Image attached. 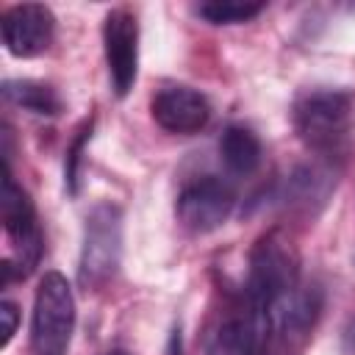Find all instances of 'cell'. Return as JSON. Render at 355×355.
I'll return each instance as SVG.
<instances>
[{"label": "cell", "instance_id": "18", "mask_svg": "<svg viewBox=\"0 0 355 355\" xmlns=\"http://www.w3.org/2000/svg\"><path fill=\"white\" fill-rule=\"evenodd\" d=\"M103 355H128L125 349H108V352H103Z\"/></svg>", "mask_w": 355, "mask_h": 355}, {"label": "cell", "instance_id": "15", "mask_svg": "<svg viewBox=\"0 0 355 355\" xmlns=\"http://www.w3.org/2000/svg\"><path fill=\"white\" fill-rule=\"evenodd\" d=\"M0 322H3V336H0V347H8V341L17 333V322H19V311L11 300L0 302Z\"/></svg>", "mask_w": 355, "mask_h": 355}, {"label": "cell", "instance_id": "10", "mask_svg": "<svg viewBox=\"0 0 355 355\" xmlns=\"http://www.w3.org/2000/svg\"><path fill=\"white\" fill-rule=\"evenodd\" d=\"M219 158L230 175L247 178L261 166L263 158L261 139L247 125H227L219 136Z\"/></svg>", "mask_w": 355, "mask_h": 355}, {"label": "cell", "instance_id": "9", "mask_svg": "<svg viewBox=\"0 0 355 355\" xmlns=\"http://www.w3.org/2000/svg\"><path fill=\"white\" fill-rule=\"evenodd\" d=\"M197 355H247L239 300L208 316L197 338Z\"/></svg>", "mask_w": 355, "mask_h": 355}, {"label": "cell", "instance_id": "6", "mask_svg": "<svg viewBox=\"0 0 355 355\" xmlns=\"http://www.w3.org/2000/svg\"><path fill=\"white\" fill-rule=\"evenodd\" d=\"M103 47L111 89L116 97H125L139 72V19L130 8H111L103 22Z\"/></svg>", "mask_w": 355, "mask_h": 355}, {"label": "cell", "instance_id": "8", "mask_svg": "<svg viewBox=\"0 0 355 355\" xmlns=\"http://www.w3.org/2000/svg\"><path fill=\"white\" fill-rule=\"evenodd\" d=\"M150 114L155 119L158 128H164L166 133H178V136H191L197 130H202L211 119V105L205 100V94H200L191 86H180V83H169L161 86L153 100H150Z\"/></svg>", "mask_w": 355, "mask_h": 355}, {"label": "cell", "instance_id": "17", "mask_svg": "<svg viewBox=\"0 0 355 355\" xmlns=\"http://www.w3.org/2000/svg\"><path fill=\"white\" fill-rule=\"evenodd\" d=\"M166 355H183V336H180V327H172L169 341H166Z\"/></svg>", "mask_w": 355, "mask_h": 355}, {"label": "cell", "instance_id": "16", "mask_svg": "<svg viewBox=\"0 0 355 355\" xmlns=\"http://www.w3.org/2000/svg\"><path fill=\"white\" fill-rule=\"evenodd\" d=\"M341 355H355V319L347 324L344 338H341Z\"/></svg>", "mask_w": 355, "mask_h": 355}, {"label": "cell", "instance_id": "4", "mask_svg": "<svg viewBox=\"0 0 355 355\" xmlns=\"http://www.w3.org/2000/svg\"><path fill=\"white\" fill-rule=\"evenodd\" d=\"M3 227H6V236L14 247V258H8L19 275L25 277L42 258V227H39V219H36V208H33V200L28 197V191L14 180L11 169L6 166V178H3Z\"/></svg>", "mask_w": 355, "mask_h": 355}, {"label": "cell", "instance_id": "3", "mask_svg": "<svg viewBox=\"0 0 355 355\" xmlns=\"http://www.w3.org/2000/svg\"><path fill=\"white\" fill-rule=\"evenodd\" d=\"M75 330V297L61 272H47L39 280L31 313L33 355H67Z\"/></svg>", "mask_w": 355, "mask_h": 355}, {"label": "cell", "instance_id": "13", "mask_svg": "<svg viewBox=\"0 0 355 355\" xmlns=\"http://www.w3.org/2000/svg\"><path fill=\"white\" fill-rule=\"evenodd\" d=\"M266 3H241V0H208L197 6V14L211 25H239L258 17Z\"/></svg>", "mask_w": 355, "mask_h": 355}, {"label": "cell", "instance_id": "5", "mask_svg": "<svg viewBox=\"0 0 355 355\" xmlns=\"http://www.w3.org/2000/svg\"><path fill=\"white\" fill-rule=\"evenodd\" d=\"M236 205L233 186L219 175H202L186 183L175 200L178 222L191 233H211L227 222Z\"/></svg>", "mask_w": 355, "mask_h": 355}, {"label": "cell", "instance_id": "11", "mask_svg": "<svg viewBox=\"0 0 355 355\" xmlns=\"http://www.w3.org/2000/svg\"><path fill=\"white\" fill-rule=\"evenodd\" d=\"M336 186V178L330 169H324L322 164H308V166H297L283 189V200L288 208H302L311 211V205H322L324 197L330 194V189Z\"/></svg>", "mask_w": 355, "mask_h": 355}, {"label": "cell", "instance_id": "14", "mask_svg": "<svg viewBox=\"0 0 355 355\" xmlns=\"http://www.w3.org/2000/svg\"><path fill=\"white\" fill-rule=\"evenodd\" d=\"M92 119H86L78 130H75V139L69 141L67 147V161H64V180H67V189L69 194H78V180H80V161H83V147L92 136Z\"/></svg>", "mask_w": 355, "mask_h": 355}, {"label": "cell", "instance_id": "12", "mask_svg": "<svg viewBox=\"0 0 355 355\" xmlns=\"http://www.w3.org/2000/svg\"><path fill=\"white\" fill-rule=\"evenodd\" d=\"M3 97L22 108V111H31V114H39V116H55L61 114L64 103L58 97V92L50 86V83H42V80H6L3 83Z\"/></svg>", "mask_w": 355, "mask_h": 355}, {"label": "cell", "instance_id": "2", "mask_svg": "<svg viewBox=\"0 0 355 355\" xmlns=\"http://www.w3.org/2000/svg\"><path fill=\"white\" fill-rule=\"evenodd\" d=\"M122 261V211L114 202H97L86 214L78 283L97 291L114 280Z\"/></svg>", "mask_w": 355, "mask_h": 355}, {"label": "cell", "instance_id": "7", "mask_svg": "<svg viewBox=\"0 0 355 355\" xmlns=\"http://www.w3.org/2000/svg\"><path fill=\"white\" fill-rule=\"evenodd\" d=\"M55 36V17L42 3H17L3 14V44L17 58L42 55Z\"/></svg>", "mask_w": 355, "mask_h": 355}, {"label": "cell", "instance_id": "1", "mask_svg": "<svg viewBox=\"0 0 355 355\" xmlns=\"http://www.w3.org/2000/svg\"><path fill=\"white\" fill-rule=\"evenodd\" d=\"M352 92L333 86H313L297 94L291 122L300 141L319 158H336L349 136Z\"/></svg>", "mask_w": 355, "mask_h": 355}]
</instances>
